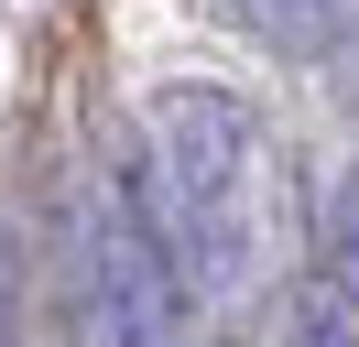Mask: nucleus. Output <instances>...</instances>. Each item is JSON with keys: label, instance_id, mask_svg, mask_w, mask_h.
<instances>
[{"label": "nucleus", "instance_id": "obj_5", "mask_svg": "<svg viewBox=\"0 0 359 347\" xmlns=\"http://www.w3.org/2000/svg\"><path fill=\"white\" fill-rule=\"evenodd\" d=\"M316 228H327V260H316V271H327L337 293H359V163H348V174L327 185V206H316Z\"/></svg>", "mask_w": 359, "mask_h": 347}, {"label": "nucleus", "instance_id": "obj_4", "mask_svg": "<svg viewBox=\"0 0 359 347\" xmlns=\"http://www.w3.org/2000/svg\"><path fill=\"white\" fill-rule=\"evenodd\" d=\"M283 347H359V293H337L327 271H305L283 293Z\"/></svg>", "mask_w": 359, "mask_h": 347}, {"label": "nucleus", "instance_id": "obj_2", "mask_svg": "<svg viewBox=\"0 0 359 347\" xmlns=\"http://www.w3.org/2000/svg\"><path fill=\"white\" fill-rule=\"evenodd\" d=\"M76 347H207L131 174L76 206Z\"/></svg>", "mask_w": 359, "mask_h": 347}, {"label": "nucleus", "instance_id": "obj_6", "mask_svg": "<svg viewBox=\"0 0 359 347\" xmlns=\"http://www.w3.org/2000/svg\"><path fill=\"white\" fill-rule=\"evenodd\" d=\"M0 347H22V304H11V271H0Z\"/></svg>", "mask_w": 359, "mask_h": 347}, {"label": "nucleus", "instance_id": "obj_1", "mask_svg": "<svg viewBox=\"0 0 359 347\" xmlns=\"http://www.w3.org/2000/svg\"><path fill=\"white\" fill-rule=\"evenodd\" d=\"M131 195H142V217H153V239H163V260H175L196 325L207 315H250L262 282L283 271V250H294L283 141H272L262 98H240V87H218V76L153 87Z\"/></svg>", "mask_w": 359, "mask_h": 347}, {"label": "nucleus", "instance_id": "obj_3", "mask_svg": "<svg viewBox=\"0 0 359 347\" xmlns=\"http://www.w3.org/2000/svg\"><path fill=\"white\" fill-rule=\"evenodd\" d=\"M218 11L240 22L262 55H294V65H305V55H327V43L348 33V0H218Z\"/></svg>", "mask_w": 359, "mask_h": 347}]
</instances>
